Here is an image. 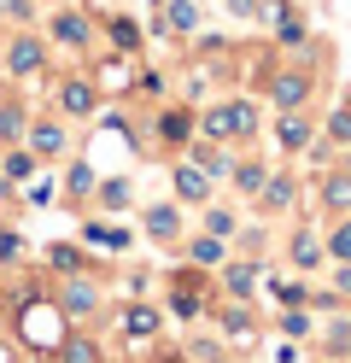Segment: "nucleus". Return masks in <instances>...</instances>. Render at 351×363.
I'll return each mask as SVG.
<instances>
[{
  "instance_id": "nucleus-28",
  "label": "nucleus",
  "mask_w": 351,
  "mask_h": 363,
  "mask_svg": "<svg viewBox=\"0 0 351 363\" xmlns=\"http://www.w3.org/2000/svg\"><path fill=\"white\" fill-rule=\"evenodd\" d=\"M345 293H351V269H345Z\"/></svg>"
},
{
  "instance_id": "nucleus-13",
  "label": "nucleus",
  "mask_w": 351,
  "mask_h": 363,
  "mask_svg": "<svg viewBox=\"0 0 351 363\" xmlns=\"http://www.w3.org/2000/svg\"><path fill=\"white\" fill-rule=\"evenodd\" d=\"M53 269H65V276L82 269V252H77V246H53Z\"/></svg>"
},
{
  "instance_id": "nucleus-9",
  "label": "nucleus",
  "mask_w": 351,
  "mask_h": 363,
  "mask_svg": "<svg viewBox=\"0 0 351 363\" xmlns=\"http://www.w3.org/2000/svg\"><path fill=\"white\" fill-rule=\"evenodd\" d=\"M275 100H281V106H299V100H304V77H281V82H275Z\"/></svg>"
},
{
  "instance_id": "nucleus-8",
  "label": "nucleus",
  "mask_w": 351,
  "mask_h": 363,
  "mask_svg": "<svg viewBox=\"0 0 351 363\" xmlns=\"http://www.w3.org/2000/svg\"><path fill=\"white\" fill-rule=\"evenodd\" d=\"M123 328H129V334H135V340H140V334H152V328H158V316H152V311H147V305H135V311H129V316H123Z\"/></svg>"
},
{
  "instance_id": "nucleus-27",
  "label": "nucleus",
  "mask_w": 351,
  "mask_h": 363,
  "mask_svg": "<svg viewBox=\"0 0 351 363\" xmlns=\"http://www.w3.org/2000/svg\"><path fill=\"white\" fill-rule=\"evenodd\" d=\"M228 6H234V12H246V6H252V0H228Z\"/></svg>"
},
{
  "instance_id": "nucleus-7",
  "label": "nucleus",
  "mask_w": 351,
  "mask_h": 363,
  "mask_svg": "<svg viewBox=\"0 0 351 363\" xmlns=\"http://www.w3.org/2000/svg\"><path fill=\"white\" fill-rule=\"evenodd\" d=\"M59 100H65V111H88V106H94V88H88V82H65Z\"/></svg>"
},
{
  "instance_id": "nucleus-18",
  "label": "nucleus",
  "mask_w": 351,
  "mask_h": 363,
  "mask_svg": "<svg viewBox=\"0 0 351 363\" xmlns=\"http://www.w3.org/2000/svg\"><path fill=\"white\" fill-rule=\"evenodd\" d=\"M194 258H199V264H217L223 246H217V240H194Z\"/></svg>"
},
{
  "instance_id": "nucleus-4",
  "label": "nucleus",
  "mask_w": 351,
  "mask_h": 363,
  "mask_svg": "<svg viewBox=\"0 0 351 363\" xmlns=\"http://www.w3.org/2000/svg\"><path fill=\"white\" fill-rule=\"evenodd\" d=\"M53 35H59V41H70V48H82V41H88V18H82V12H59Z\"/></svg>"
},
{
  "instance_id": "nucleus-21",
  "label": "nucleus",
  "mask_w": 351,
  "mask_h": 363,
  "mask_svg": "<svg viewBox=\"0 0 351 363\" xmlns=\"http://www.w3.org/2000/svg\"><path fill=\"white\" fill-rule=\"evenodd\" d=\"M164 135H170V141H182V135H187V118H182V111H170V118H164Z\"/></svg>"
},
{
  "instance_id": "nucleus-16",
  "label": "nucleus",
  "mask_w": 351,
  "mask_h": 363,
  "mask_svg": "<svg viewBox=\"0 0 351 363\" xmlns=\"http://www.w3.org/2000/svg\"><path fill=\"white\" fill-rule=\"evenodd\" d=\"M111 41H117V48H135L140 35H135V24H129V18H117V24H111Z\"/></svg>"
},
{
  "instance_id": "nucleus-17",
  "label": "nucleus",
  "mask_w": 351,
  "mask_h": 363,
  "mask_svg": "<svg viewBox=\"0 0 351 363\" xmlns=\"http://www.w3.org/2000/svg\"><path fill=\"white\" fill-rule=\"evenodd\" d=\"M351 199V176H340V182H328V206H345Z\"/></svg>"
},
{
  "instance_id": "nucleus-15",
  "label": "nucleus",
  "mask_w": 351,
  "mask_h": 363,
  "mask_svg": "<svg viewBox=\"0 0 351 363\" xmlns=\"http://www.w3.org/2000/svg\"><path fill=\"white\" fill-rule=\"evenodd\" d=\"M281 147H304V123L299 118H281Z\"/></svg>"
},
{
  "instance_id": "nucleus-29",
  "label": "nucleus",
  "mask_w": 351,
  "mask_h": 363,
  "mask_svg": "<svg viewBox=\"0 0 351 363\" xmlns=\"http://www.w3.org/2000/svg\"><path fill=\"white\" fill-rule=\"evenodd\" d=\"M0 194H6V182H0Z\"/></svg>"
},
{
  "instance_id": "nucleus-2",
  "label": "nucleus",
  "mask_w": 351,
  "mask_h": 363,
  "mask_svg": "<svg viewBox=\"0 0 351 363\" xmlns=\"http://www.w3.org/2000/svg\"><path fill=\"white\" fill-rule=\"evenodd\" d=\"M6 65H12V77H30V71H41V41L18 35V41H12V53H6Z\"/></svg>"
},
{
  "instance_id": "nucleus-23",
  "label": "nucleus",
  "mask_w": 351,
  "mask_h": 363,
  "mask_svg": "<svg viewBox=\"0 0 351 363\" xmlns=\"http://www.w3.org/2000/svg\"><path fill=\"white\" fill-rule=\"evenodd\" d=\"M234 182H240V188H264V170H257V164H246V170L234 176Z\"/></svg>"
},
{
  "instance_id": "nucleus-25",
  "label": "nucleus",
  "mask_w": 351,
  "mask_h": 363,
  "mask_svg": "<svg viewBox=\"0 0 351 363\" xmlns=\"http://www.w3.org/2000/svg\"><path fill=\"white\" fill-rule=\"evenodd\" d=\"M334 252H340V258H351V229H340V235H334Z\"/></svg>"
},
{
  "instance_id": "nucleus-19",
  "label": "nucleus",
  "mask_w": 351,
  "mask_h": 363,
  "mask_svg": "<svg viewBox=\"0 0 351 363\" xmlns=\"http://www.w3.org/2000/svg\"><path fill=\"white\" fill-rule=\"evenodd\" d=\"M88 188H94V170L77 164V170H70V194H88Z\"/></svg>"
},
{
  "instance_id": "nucleus-26",
  "label": "nucleus",
  "mask_w": 351,
  "mask_h": 363,
  "mask_svg": "<svg viewBox=\"0 0 351 363\" xmlns=\"http://www.w3.org/2000/svg\"><path fill=\"white\" fill-rule=\"evenodd\" d=\"M0 363H18V346H12V340H0Z\"/></svg>"
},
{
  "instance_id": "nucleus-24",
  "label": "nucleus",
  "mask_w": 351,
  "mask_h": 363,
  "mask_svg": "<svg viewBox=\"0 0 351 363\" xmlns=\"http://www.w3.org/2000/svg\"><path fill=\"white\" fill-rule=\"evenodd\" d=\"M228 287H234V293H246V287H252V269H246V264H240V269H228Z\"/></svg>"
},
{
  "instance_id": "nucleus-10",
  "label": "nucleus",
  "mask_w": 351,
  "mask_h": 363,
  "mask_svg": "<svg viewBox=\"0 0 351 363\" xmlns=\"http://www.w3.org/2000/svg\"><path fill=\"white\" fill-rule=\"evenodd\" d=\"M147 229H152L158 240H164V235H176V211H170V206H158V211H147Z\"/></svg>"
},
{
  "instance_id": "nucleus-22",
  "label": "nucleus",
  "mask_w": 351,
  "mask_h": 363,
  "mask_svg": "<svg viewBox=\"0 0 351 363\" xmlns=\"http://www.w3.org/2000/svg\"><path fill=\"white\" fill-rule=\"evenodd\" d=\"M293 258H299V264H316V240H311V235H304V240L293 246Z\"/></svg>"
},
{
  "instance_id": "nucleus-6",
  "label": "nucleus",
  "mask_w": 351,
  "mask_h": 363,
  "mask_svg": "<svg viewBox=\"0 0 351 363\" xmlns=\"http://www.w3.org/2000/svg\"><path fill=\"white\" fill-rule=\"evenodd\" d=\"M176 188H182V199H205V170L182 164V170H176Z\"/></svg>"
},
{
  "instance_id": "nucleus-3",
  "label": "nucleus",
  "mask_w": 351,
  "mask_h": 363,
  "mask_svg": "<svg viewBox=\"0 0 351 363\" xmlns=\"http://www.w3.org/2000/svg\"><path fill=\"white\" fill-rule=\"evenodd\" d=\"M59 305H65L70 316H88L94 305H100V293H94L88 281H65V299H59Z\"/></svg>"
},
{
  "instance_id": "nucleus-14",
  "label": "nucleus",
  "mask_w": 351,
  "mask_h": 363,
  "mask_svg": "<svg viewBox=\"0 0 351 363\" xmlns=\"http://www.w3.org/2000/svg\"><path fill=\"white\" fill-rule=\"evenodd\" d=\"M65 363H100V357H94L88 340H65Z\"/></svg>"
},
{
  "instance_id": "nucleus-20",
  "label": "nucleus",
  "mask_w": 351,
  "mask_h": 363,
  "mask_svg": "<svg viewBox=\"0 0 351 363\" xmlns=\"http://www.w3.org/2000/svg\"><path fill=\"white\" fill-rule=\"evenodd\" d=\"M264 199H269V206H287V199H293V188H287V182H269V188H264Z\"/></svg>"
},
{
  "instance_id": "nucleus-5",
  "label": "nucleus",
  "mask_w": 351,
  "mask_h": 363,
  "mask_svg": "<svg viewBox=\"0 0 351 363\" xmlns=\"http://www.w3.org/2000/svg\"><path fill=\"white\" fill-rule=\"evenodd\" d=\"M30 147H35V152H59V147H65V129L35 123V129H30Z\"/></svg>"
},
{
  "instance_id": "nucleus-11",
  "label": "nucleus",
  "mask_w": 351,
  "mask_h": 363,
  "mask_svg": "<svg viewBox=\"0 0 351 363\" xmlns=\"http://www.w3.org/2000/svg\"><path fill=\"white\" fill-rule=\"evenodd\" d=\"M23 176H35V158L30 152H12L6 158V182H23Z\"/></svg>"
},
{
  "instance_id": "nucleus-12",
  "label": "nucleus",
  "mask_w": 351,
  "mask_h": 363,
  "mask_svg": "<svg viewBox=\"0 0 351 363\" xmlns=\"http://www.w3.org/2000/svg\"><path fill=\"white\" fill-rule=\"evenodd\" d=\"M18 129H23V118H18L12 106H0V147H6V141H18Z\"/></svg>"
},
{
  "instance_id": "nucleus-1",
  "label": "nucleus",
  "mask_w": 351,
  "mask_h": 363,
  "mask_svg": "<svg viewBox=\"0 0 351 363\" xmlns=\"http://www.w3.org/2000/svg\"><path fill=\"white\" fill-rule=\"evenodd\" d=\"M205 129H211V135H246V129H252V106H246V100H240V106H217V111L205 118Z\"/></svg>"
}]
</instances>
